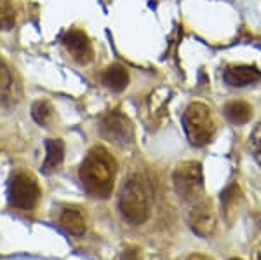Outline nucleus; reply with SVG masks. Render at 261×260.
I'll use <instances>...</instances> for the list:
<instances>
[{
	"instance_id": "f257e3e1",
	"label": "nucleus",
	"mask_w": 261,
	"mask_h": 260,
	"mask_svg": "<svg viewBox=\"0 0 261 260\" xmlns=\"http://www.w3.org/2000/svg\"><path fill=\"white\" fill-rule=\"evenodd\" d=\"M117 177V161L105 147L96 145L87 152L79 170L86 192L92 198L107 199L112 196Z\"/></svg>"
},
{
	"instance_id": "f03ea898",
	"label": "nucleus",
	"mask_w": 261,
	"mask_h": 260,
	"mask_svg": "<svg viewBox=\"0 0 261 260\" xmlns=\"http://www.w3.org/2000/svg\"><path fill=\"white\" fill-rule=\"evenodd\" d=\"M119 208L130 225H141L150 217V187L143 175H133L122 187Z\"/></svg>"
},
{
	"instance_id": "7ed1b4c3",
	"label": "nucleus",
	"mask_w": 261,
	"mask_h": 260,
	"mask_svg": "<svg viewBox=\"0 0 261 260\" xmlns=\"http://www.w3.org/2000/svg\"><path fill=\"white\" fill-rule=\"evenodd\" d=\"M181 123L192 145L204 147L213 141L214 133H216V123L207 105L199 102L190 103L185 108Z\"/></svg>"
},
{
	"instance_id": "20e7f679",
	"label": "nucleus",
	"mask_w": 261,
	"mask_h": 260,
	"mask_svg": "<svg viewBox=\"0 0 261 260\" xmlns=\"http://www.w3.org/2000/svg\"><path fill=\"white\" fill-rule=\"evenodd\" d=\"M172 183L174 191L183 201L195 203L202 198L204 192V173L202 164L197 161H183L174 168L172 173Z\"/></svg>"
},
{
	"instance_id": "39448f33",
	"label": "nucleus",
	"mask_w": 261,
	"mask_h": 260,
	"mask_svg": "<svg viewBox=\"0 0 261 260\" xmlns=\"http://www.w3.org/2000/svg\"><path fill=\"white\" fill-rule=\"evenodd\" d=\"M42 196V188L30 171H18L11 178L9 183V198L11 208H16L19 211H32L39 204Z\"/></svg>"
},
{
	"instance_id": "423d86ee",
	"label": "nucleus",
	"mask_w": 261,
	"mask_h": 260,
	"mask_svg": "<svg viewBox=\"0 0 261 260\" xmlns=\"http://www.w3.org/2000/svg\"><path fill=\"white\" fill-rule=\"evenodd\" d=\"M99 135L115 145H127L133 141V123L120 110H110L99 119Z\"/></svg>"
},
{
	"instance_id": "0eeeda50",
	"label": "nucleus",
	"mask_w": 261,
	"mask_h": 260,
	"mask_svg": "<svg viewBox=\"0 0 261 260\" xmlns=\"http://www.w3.org/2000/svg\"><path fill=\"white\" fill-rule=\"evenodd\" d=\"M188 225L202 240H207L216 230V213H214L213 203L209 199L200 198L192 204L188 211Z\"/></svg>"
},
{
	"instance_id": "6e6552de",
	"label": "nucleus",
	"mask_w": 261,
	"mask_h": 260,
	"mask_svg": "<svg viewBox=\"0 0 261 260\" xmlns=\"http://www.w3.org/2000/svg\"><path fill=\"white\" fill-rule=\"evenodd\" d=\"M61 42L71 56V60L77 61L79 65H87L94 58V51H92L89 37H87L86 32L79 30V28H70L68 32H65Z\"/></svg>"
},
{
	"instance_id": "1a4fd4ad",
	"label": "nucleus",
	"mask_w": 261,
	"mask_h": 260,
	"mask_svg": "<svg viewBox=\"0 0 261 260\" xmlns=\"http://www.w3.org/2000/svg\"><path fill=\"white\" fill-rule=\"evenodd\" d=\"M261 79V72L251 65H231L223 72V81L230 87H246L252 86Z\"/></svg>"
},
{
	"instance_id": "9d476101",
	"label": "nucleus",
	"mask_w": 261,
	"mask_h": 260,
	"mask_svg": "<svg viewBox=\"0 0 261 260\" xmlns=\"http://www.w3.org/2000/svg\"><path fill=\"white\" fill-rule=\"evenodd\" d=\"M19 87L14 82L11 68L0 60V103L4 107H14L19 102Z\"/></svg>"
},
{
	"instance_id": "9b49d317",
	"label": "nucleus",
	"mask_w": 261,
	"mask_h": 260,
	"mask_svg": "<svg viewBox=\"0 0 261 260\" xmlns=\"http://www.w3.org/2000/svg\"><path fill=\"white\" fill-rule=\"evenodd\" d=\"M65 159V141L61 138H47L45 140V161L42 164L44 173H53L63 164Z\"/></svg>"
},
{
	"instance_id": "f8f14e48",
	"label": "nucleus",
	"mask_w": 261,
	"mask_h": 260,
	"mask_svg": "<svg viewBox=\"0 0 261 260\" xmlns=\"http://www.w3.org/2000/svg\"><path fill=\"white\" fill-rule=\"evenodd\" d=\"M61 227L71 236H84L86 232V219L79 208H65L60 213Z\"/></svg>"
},
{
	"instance_id": "ddd939ff",
	"label": "nucleus",
	"mask_w": 261,
	"mask_h": 260,
	"mask_svg": "<svg viewBox=\"0 0 261 260\" xmlns=\"http://www.w3.org/2000/svg\"><path fill=\"white\" fill-rule=\"evenodd\" d=\"M101 79H103L105 86L110 87L115 93H120V91H124L129 86V74L122 65H110L103 72Z\"/></svg>"
},
{
	"instance_id": "4468645a",
	"label": "nucleus",
	"mask_w": 261,
	"mask_h": 260,
	"mask_svg": "<svg viewBox=\"0 0 261 260\" xmlns=\"http://www.w3.org/2000/svg\"><path fill=\"white\" fill-rule=\"evenodd\" d=\"M223 114H225L226 119L230 121L231 124H246L251 121L252 117V107L249 103L242 102V100H233V102L226 103L225 108H223Z\"/></svg>"
},
{
	"instance_id": "2eb2a0df",
	"label": "nucleus",
	"mask_w": 261,
	"mask_h": 260,
	"mask_svg": "<svg viewBox=\"0 0 261 260\" xmlns=\"http://www.w3.org/2000/svg\"><path fill=\"white\" fill-rule=\"evenodd\" d=\"M32 117L37 124L49 126L54 119V108L49 100H37L32 105Z\"/></svg>"
},
{
	"instance_id": "dca6fc26",
	"label": "nucleus",
	"mask_w": 261,
	"mask_h": 260,
	"mask_svg": "<svg viewBox=\"0 0 261 260\" xmlns=\"http://www.w3.org/2000/svg\"><path fill=\"white\" fill-rule=\"evenodd\" d=\"M16 25V9L11 0H0V30H12Z\"/></svg>"
},
{
	"instance_id": "f3484780",
	"label": "nucleus",
	"mask_w": 261,
	"mask_h": 260,
	"mask_svg": "<svg viewBox=\"0 0 261 260\" xmlns=\"http://www.w3.org/2000/svg\"><path fill=\"white\" fill-rule=\"evenodd\" d=\"M239 199H241V191H239V187L235 185V183H230V185L221 192V204L226 215L237 206Z\"/></svg>"
},
{
	"instance_id": "a211bd4d",
	"label": "nucleus",
	"mask_w": 261,
	"mask_h": 260,
	"mask_svg": "<svg viewBox=\"0 0 261 260\" xmlns=\"http://www.w3.org/2000/svg\"><path fill=\"white\" fill-rule=\"evenodd\" d=\"M249 147L252 150V156H254L256 161L261 164V123L256 126L254 131H252V135L249 138Z\"/></svg>"
},
{
	"instance_id": "6ab92c4d",
	"label": "nucleus",
	"mask_w": 261,
	"mask_h": 260,
	"mask_svg": "<svg viewBox=\"0 0 261 260\" xmlns=\"http://www.w3.org/2000/svg\"><path fill=\"white\" fill-rule=\"evenodd\" d=\"M122 260H141V250L140 248H127L122 251Z\"/></svg>"
},
{
	"instance_id": "aec40b11",
	"label": "nucleus",
	"mask_w": 261,
	"mask_h": 260,
	"mask_svg": "<svg viewBox=\"0 0 261 260\" xmlns=\"http://www.w3.org/2000/svg\"><path fill=\"white\" fill-rule=\"evenodd\" d=\"M187 260H213V258L205 257V255H200V253H192Z\"/></svg>"
},
{
	"instance_id": "412c9836",
	"label": "nucleus",
	"mask_w": 261,
	"mask_h": 260,
	"mask_svg": "<svg viewBox=\"0 0 261 260\" xmlns=\"http://www.w3.org/2000/svg\"><path fill=\"white\" fill-rule=\"evenodd\" d=\"M230 260H241V258H230Z\"/></svg>"
}]
</instances>
